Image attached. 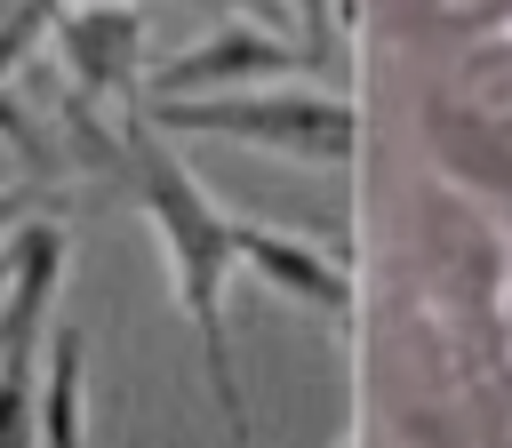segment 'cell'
<instances>
[{
    "mask_svg": "<svg viewBox=\"0 0 512 448\" xmlns=\"http://www.w3.org/2000/svg\"><path fill=\"white\" fill-rule=\"evenodd\" d=\"M416 136L432 176L480 192V200H512V32H472L424 88L416 104Z\"/></svg>",
    "mask_w": 512,
    "mask_h": 448,
    "instance_id": "obj_2",
    "label": "cell"
},
{
    "mask_svg": "<svg viewBox=\"0 0 512 448\" xmlns=\"http://www.w3.org/2000/svg\"><path fill=\"white\" fill-rule=\"evenodd\" d=\"M144 200H152L160 240H168V256H176V296H184V312L200 320V344H208L216 384H224V408H232V424L248 432V408H240L232 368H224V328H216V288H224V264H232V216H224L176 160H160V152L144 160Z\"/></svg>",
    "mask_w": 512,
    "mask_h": 448,
    "instance_id": "obj_4",
    "label": "cell"
},
{
    "mask_svg": "<svg viewBox=\"0 0 512 448\" xmlns=\"http://www.w3.org/2000/svg\"><path fill=\"white\" fill-rule=\"evenodd\" d=\"M432 32L472 40V32H512V0H408Z\"/></svg>",
    "mask_w": 512,
    "mask_h": 448,
    "instance_id": "obj_8",
    "label": "cell"
},
{
    "mask_svg": "<svg viewBox=\"0 0 512 448\" xmlns=\"http://www.w3.org/2000/svg\"><path fill=\"white\" fill-rule=\"evenodd\" d=\"M368 384L400 448H512V232L504 208L408 184L368 280Z\"/></svg>",
    "mask_w": 512,
    "mask_h": 448,
    "instance_id": "obj_1",
    "label": "cell"
},
{
    "mask_svg": "<svg viewBox=\"0 0 512 448\" xmlns=\"http://www.w3.org/2000/svg\"><path fill=\"white\" fill-rule=\"evenodd\" d=\"M288 72H296V48H280V40L248 32V24H224L216 40H200V48H184L176 64H160V72H152V88H160V96H208V88L288 80Z\"/></svg>",
    "mask_w": 512,
    "mask_h": 448,
    "instance_id": "obj_5",
    "label": "cell"
},
{
    "mask_svg": "<svg viewBox=\"0 0 512 448\" xmlns=\"http://www.w3.org/2000/svg\"><path fill=\"white\" fill-rule=\"evenodd\" d=\"M232 256H248L264 280H280V288H296V296H312L320 312H352V280L328 264V256H312L304 240H280V232H264V224H232Z\"/></svg>",
    "mask_w": 512,
    "mask_h": 448,
    "instance_id": "obj_6",
    "label": "cell"
},
{
    "mask_svg": "<svg viewBox=\"0 0 512 448\" xmlns=\"http://www.w3.org/2000/svg\"><path fill=\"white\" fill-rule=\"evenodd\" d=\"M160 128H200V136L264 144V152H288V160H312V168H336V160L360 152V104L328 96V88H288V80L160 96Z\"/></svg>",
    "mask_w": 512,
    "mask_h": 448,
    "instance_id": "obj_3",
    "label": "cell"
},
{
    "mask_svg": "<svg viewBox=\"0 0 512 448\" xmlns=\"http://www.w3.org/2000/svg\"><path fill=\"white\" fill-rule=\"evenodd\" d=\"M48 448H80V344H56V376H48Z\"/></svg>",
    "mask_w": 512,
    "mask_h": 448,
    "instance_id": "obj_7",
    "label": "cell"
}]
</instances>
